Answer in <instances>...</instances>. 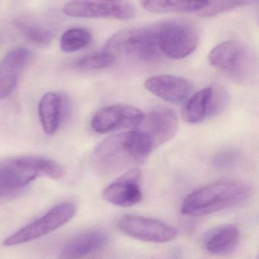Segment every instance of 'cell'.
<instances>
[{
	"mask_svg": "<svg viewBox=\"0 0 259 259\" xmlns=\"http://www.w3.org/2000/svg\"><path fill=\"white\" fill-rule=\"evenodd\" d=\"M228 94L221 87H211V97L209 100L208 117L214 116L224 111L228 106Z\"/></svg>",
	"mask_w": 259,
	"mask_h": 259,
	"instance_id": "cell-25",
	"label": "cell"
},
{
	"mask_svg": "<svg viewBox=\"0 0 259 259\" xmlns=\"http://www.w3.org/2000/svg\"><path fill=\"white\" fill-rule=\"evenodd\" d=\"M141 170L132 168L109 184L103 192V197L117 206L129 208L139 203L143 195L140 187Z\"/></svg>",
	"mask_w": 259,
	"mask_h": 259,
	"instance_id": "cell-11",
	"label": "cell"
},
{
	"mask_svg": "<svg viewBox=\"0 0 259 259\" xmlns=\"http://www.w3.org/2000/svg\"><path fill=\"white\" fill-rule=\"evenodd\" d=\"M144 115L139 109L127 105H112L100 109L93 117L91 127L104 134L119 130L135 128L142 124Z\"/></svg>",
	"mask_w": 259,
	"mask_h": 259,
	"instance_id": "cell-10",
	"label": "cell"
},
{
	"mask_svg": "<svg viewBox=\"0 0 259 259\" xmlns=\"http://www.w3.org/2000/svg\"><path fill=\"white\" fill-rule=\"evenodd\" d=\"M240 230L233 225H225L211 231L205 238V249L209 253L222 255L235 249L240 242Z\"/></svg>",
	"mask_w": 259,
	"mask_h": 259,
	"instance_id": "cell-16",
	"label": "cell"
},
{
	"mask_svg": "<svg viewBox=\"0 0 259 259\" xmlns=\"http://www.w3.org/2000/svg\"><path fill=\"white\" fill-rule=\"evenodd\" d=\"M117 56L109 52L103 50L100 53H93L79 59L77 67L80 69L91 70L104 69L109 68L115 63Z\"/></svg>",
	"mask_w": 259,
	"mask_h": 259,
	"instance_id": "cell-22",
	"label": "cell"
},
{
	"mask_svg": "<svg viewBox=\"0 0 259 259\" xmlns=\"http://www.w3.org/2000/svg\"><path fill=\"white\" fill-rule=\"evenodd\" d=\"M145 10L154 13H189L203 11L209 0H140Z\"/></svg>",
	"mask_w": 259,
	"mask_h": 259,
	"instance_id": "cell-18",
	"label": "cell"
},
{
	"mask_svg": "<svg viewBox=\"0 0 259 259\" xmlns=\"http://www.w3.org/2000/svg\"><path fill=\"white\" fill-rule=\"evenodd\" d=\"M255 0H209L208 6L203 10V15L211 16L234 8L247 6Z\"/></svg>",
	"mask_w": 259,
	"mask_h": 259,
	"instance_id": "cell-24",
	"label": "cell"
},
{
	"mask_svg": "<svg viewBox=\"0 0 259 259\" xmlns=\"http://www.w3.org/2000/svg\"><path fill=\"white\" fill-rule=\"evenodd\" d=\"M63 99L56 93H48L41 99L39 116L43 129L48 135L56 133L60 125L64 112Z\"/></svg>",
	"mask_w": 259,
	"mask_h": 259,
	"instance_id": "cell-17",
	"label": "cell"
},
{
	"mask_svg": "<svg viewBox=\"0 0 259 259\" xmlns=\"http://www.w3.org/2000/svg\"><path fill=\"white\" fill-rule=\"evenodd\" d=\"M103 50L142 62L157 60L161 54L158 24L120 30L108 39Z\"/></svg>",
	"mask_w": 259,
	"mask_h": 259,
	"instance_id": "cell-3",
	"label": "cell"
},
{
	"mask_svg": "<svg viewBox=\"0 0 259 259\" xmlns=\"http://www.w3.org/2000/svg\"><path fill=\"white\" fill-rule=\"evenodd\" d=\"M211 87L201 90L186 103L182 116L189 124H199L208 117Z\"/></svg>",
	"mask_w": 259,
	"mask_h": 259,
	"instance_id": "cell-19",
	"label": "cell"
},
{
	"mask_svg": "<svg viewBox=\"0 0 259 259\" xmlns=\"http://www.w3.org/2000/svg\"><path fill=\"white\" fill-rule=\"evenodd\" d=\"M107 243V236L100 230L82 233L68 242L59 254L60 259H81L100 252Z\"/></svg>",
	"mask_w": 259,
	"mask_h": 259,
	"instance_id": "cell-15",
	"label": "cell"
},
{
	"mask_svg": "<svg viewBox=\"0 0 259 259\" xmlns=\"http://www.w3.org/2000/svg\"><path fill=\"white\" fill-rule=\"evenodd\" d=\"M93 163L97 171L112 175L134 164H140L129 145L126 132L103 140L94 150Z\"/></svg>",
	"mask_w": 259,
	"mask_h": 259,
	"instance_id": "cell-6",
	"label": "cell"
},
{
	"mask_svg": "<svg viewBox=\"0 0 259 259\" xmlns=\"http://www.w3.org/2000/svg\"><path fill=\"white\" fill-rule=\"evenodd\" d=\"M63 13L74 18H112L127 21L136 10L130 0H72L64 6Z\"/></svg>",
	"mask_w": 259,
	"mask_h": 259,
	"instance_id": "cell-7",
	"label": "cell"
},
{
	"mask_svg": "<svg viewBox=\"0 0 259 259\" xmlns=\"http://www.w3.org/2000/svg\"><path fill=\"white\" fill-rule=\"evenodd\" d=\"M117 228L125 235L151 243H167L177 235V231L164 222L133 214L122 217L117 222Z\"/></svg>",
	"mask_w": 259,
	"mask_h": 259,
	"instance_id": "cell-9",
	"label": "cell"
},
{
	"mask_svg": "<svg viewBox=\"0 0 259 259\" xmlns=\"http://www.w3.org/2000/svg\"><path fill=\"white\" fill-rule=\"evenodd\" d=\"M144 88L154 95L165 101L179 103L184 101L192 91L190 81L177 76H154L146 80Z\"/></svg>",
	"mask_w": 259,
	"mask_h": 259,
	"instance_id": "cell-13",
	"label": "cell"
},
{
	"mask_svg": "<svg viewBox=\"0 0 259 259\" xmlns=\"http://www.w3.org/2000/svg\"><path fill=\"white\" fill-rule=\"evenodd\" d=\"M15 25L26 38L35 44L47 45L54 36L53 30L28 20H17Z\"/></svg>",
	"mask_w": 259,
	"mask_h": 259,
	"instance_id": "cell-20",
	"label": "cell"
},
{
	"mask_svg": "<svg viewBox=\"0 0 259 259\" xmlns=\"http://www.w3.org/2000/svg\"><path fill=\"white\" fill-rule=\"evenodd\" d=\"M251 193L252 189L246 183H214L189 194L182 202L181 211L187 216L207 215L243 203Z\"/></svg>",
	"mask_w": 259,
	"mask_h": 259,
	"instance_id": "cell-1",
	"label": "cell"
},
{
	"mask_svg": "<svg viewBox=\"0 0 259 259\" xmlns=\"http://www.w3.org/2000/svg\"><path fill=\"white\" fill-rule=\"evenodd\" d=\"M62 167L53 160L39 156H21L0 161V199L15 194L33 180L45 176L63 177Z\"/></svg>",
	"mask_w": 259,
	"mask_h": 259,
	"instance_id": "cell-2",
	"label": "cell"
},
{
	"mask_svg": "<svg viewBox=\"0 0 259 259\" xmlns=\"http://www.w3.org/2000/svg\"><path fill=\"white\" fill-rule=\"evenodd\" d=\"M76 212L74 204L71 202L59 204L41 219L12 234L5 240L4 245L16 246L47 235L69 222Z\"/></svg>",
	"mask_w": 259,
	"mask_h": 259,
	"instance_id": "cell-8",
	"label": "cell"
},
{
	"mask_svg": "<svg viewBox=\"0 0 259 259\" xmlns=\"http://www.w3.org/2000/svg\"><path fill=\"white\" fill-rule=\"evenodd\" d=\"M30 56L28 50L18 48L9 52L2 59L0 62V99L6 98L13 92Z\"/></svg>",
	"mask_w": 259,
	"mask_h": 259,
	"instance_id": "cell-14",
	"label": "cell"
},
{
	"mask_svg": "<svg viewBox=\"0 0 259 259\" xmlns=\"http://www.w3.org/2000/svg\"><path fill=\"white\" fill-rule=\"evenodd\" d=\"M91 34L86 29L81 27L68 29L61 36L60 48L65 53L79 51L89 45Z\"/></svg>",
	"mask_w": 259,
	"mask_h": 259,
	"instance_id": "cell-21",
	"label": "cell"
},
{
	"mask_svg": "<svg viewBox=\"0 0 259 259\" xmlns=\"http://www.w3.org/2000/svg\"><path fill=\"white\" fill-rule=\"evenodd\" d=\"M208 60L213 67L238 81H249L253 77V55L238 41L228 40L218 44L211 50Z\"/></svg>",
	"mask_w": 259,
	"mask_h": 259,
	"instance_id": "cell-4",
	"label": "cell"
},
{
	"mask_svg": "<svg viewBox=\"0 0 259 259\" xmlns=\"http://www.w3.org/2000/svg\"><path fill=\"white\" fill-rule=\"evenodd\" d=\"M199 35L192 23L173 20L158 24V42L161 54L171 59L188 57L197 48Z\"/></svg>",
	"mask_w": 259,
	"mask_h": 259,
	"instance_id": "cell-5",
	"label": "cell"
},
{
	"mask_svg": "<svg viewBox=\"0 0 259 259\" xmlns=\"http://www.w3.org/2000/svg\"><path fill=\"white\" fill-rule=\"evenodd\" d=\"M178 118L172 109L158 108L144 116L143 130L150 135L155 149L170 141L177 132Z\"/></svg>",
	"mask_w": 259,
	"mask_h": 259,
	"instance_id": "cell-12",
	"label": "cell"
},
{
	"mask_svg": "<svg viewBox=\"0 0 259 259\" xmlns=\"http://www.w3.org/2000/svg\"><path fill=\"white\" fill-rule=\"evenodd\" d=\"M242 159L241 152L235 149H227L216 154L213 158V164L221 170L234 168Z\"/></svg>",
	"mask_w": 259,
	"mask_h": 259,
	"instance_id": "cell-23",
	"label": "cell"
}]
</instances>
